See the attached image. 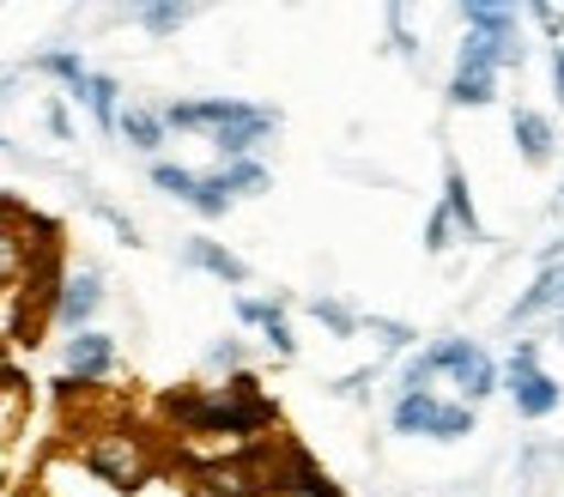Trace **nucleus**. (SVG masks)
I'll return each mask as SVG.
<instances>
[{
	"label": "nucleus",
	"mask_w": 564,
	"mask_h": 497,
	"mask_svg": "<svg viewBox=\"0 0 564 497\" xmlns=\"http://www.w3.org/2000/svg\"><path fill=\"white\" fill-rule=\"evenodd\" d=\"M249 104H237V97H188V104H171V109H159V121H164V133L171 128H225V121H237Z\"/></svg>",
	"instance_id": "obj_8"
},
{
	"label": "nucleus",
	"mask_w": 564,
	"mask_h": 497,
	"mask_svg": "<svg viewBox=\"0 0 564 497\" xmlns=\"http://www.w3.org/2000/svg\"><path fill=\"white\" fill-rule=\"evenodd\" d=\"M0 152H7V140H0Z\"/></svg>",
	"instance_id": "obj_30"
},
{
	"label": "nucleus",
	"mask_w": 564,
	"mask_h": 497,
	"mask_svg": "<svg viewBox=\"0 0 564 497\" xmlns=\"http://www.w3.org/2000/svg\"><path fill=\"white\" fill-rule=\"evenodd\" d=\"M116 133H122L128 145H140V152H159V145H164L159 109H122V116H116Z\"/></svg>",
	"instance_id": "obj_18"
},
{
	"label": "nucleus",
	"mask_w": 564,
	"mask_h": 497,
	"mask_svg": "<svg viewBox=\"0 0 564 497\" xmlns=\"http://www.w3.org/2000/svg\"><path fill=\"white\" fill-rule=\"evenodd\" d=\"M188 19H195V7H171V0H152V7H140V24H147L152 36H171V31H183Z\"/></svg>",
	"instance_id": "obj_21"
},
{
	"label": "nucleus",
	"mask_w": 564,
	"mask_h": 497,
	"mask_svg": "<svg viewBox=\"0 0 564 497\" xmlns=\"http://www.w3.org/2000/svg\"><path fill=\"white\" fill-rule=\"evenodd\" d=\"M195 170H183V164H152V188H164V194H176V201H195Z\"/></svg>",
	"instance_id": "obj_22"
},
{
	"label": "nucleus",
	"mask_w": 564,
	"mask_h": 497,
	"mask_svg": "<svg viewBox=\"0 0 564 497\" xmlns=\"http://www.w3.org/2000/svg\"><path fill=\"white\" fill-rule=\"evenodd\" d=\"M98 303H104V279L98 273H74V279H62V285H55V322L79 334V327L98 315Z\"/></svg>",
	"instance_id": "obj_9"
},
{
	"label": "nucleus",
	"mask_w": 564,
	"mask_h": 497,
	"mask_svg": "<svg viewBox=\"0 0 564 497\" xmlns=\"http://www.w3.org/2000/svg\"><path fill=\"white\" fill-rule=\"evenodd\" d=\"M503 388H510V400H516L522 419H546V412H558V382L540 370L534 339H522V346L510 352V364H503Z\"/></svg>",
	"instance_id": "obj_4"
},
{
	"label": "nucleus",
	"mask_w": 564,
	"mask_h": 497,
	"mask_svg": "<svg viewBox=\"0 0 564 497\" xmlns=\"http://www.w3.org/2000/svg\"><path fill=\"white\" fill-rule=\"evenodd\" d=\"M195 485L207 497H273V467L261 455H225V461H200Z\"/></svg>",
	"instance_id": "obj_6"
},
{
	"label": "nucleus",
	"mask_w": 564,
	"mask_h": 497,
	"mask_svg": "<svg viewBox=\"0 0 564 497\" xmlns=\"http://www.w3.org/2000/svg\"><path fill=\"white\" fill-rule=\"evenodd\" d=\"M237 315H243L249 327H261V339H268L280 358H292V352H297V339H292V327H285V310H280V303H268V298H237Z\"/></svg>",
	"instance_id": "obj_12"
},
{
	"label": "nucleus",
	"mask_w": 564,
	"mask_h": 497,
	"mask_svg": "<svg viewBox=\"0 0 564 497\" xmlns=\"http://www.w3.org/2000/svg\"><path fill=\"white\" fill-rule=\"evenodd\" d=\"M510 133H516V145H522L528 164H546V158H552V140H558V133H552V121L540 116V109H516V116H510Z\"/></svg>",
	"instance_id": "obj_16"
},
{
	"label": "nucleus",
	"mask_w": 564,
	"mask_h": 497,
	"mask_svg": "<svg viewBox=\"0 0 564 497\" xmlns=\"http://www.w3.org/2000/svg\"><path fill=\"white\" fill-rule=\"evenodd\" d=\"M528 19H534L546 36H564V12L558 7H528Z\"/></svg>",
	"instance_id": "obj_26"
},
{
	"label": "nucleus",
	"mask_w": 564,
	"mask_h": 497,
	"mask_svg": "<svg viewBox=\"0 0 564 497\" xmlns=\"http://www.w3.org/2000/svg\"><path fill=\"white\" fill-rule=\"evenodd\" d=\"M449 242H455V225H449V213L437 206V213H431V225H425V249H431V255H443Z\"/></svg>",
	"instance_id": "obj_24"
},
{
	"label": "nucleus",
	"mask_w": 564,
	"mask_h": 497,
	"mask_svg": "<svg viewBox=\"0 0 564 497\" xmlns=\"http://www.w3.org/2000/svg\"><path fill=\"white\" fill-rule=\"evenodd\" d=\"M310 310H316V322H328L334 334H358V322H352V310H340V303H310Z\"/></svg>",
	"instance_id": "obj_25"
},
{
	"label": "nucleus",
	"mask_w": 564,
	"mask_h": 497,
	"mask_svg": "<svg viewBox=\"0 0 564 497\" xmlns=\"http://www.w3.org/2000/svg\"><path fill=\"white\" fill-rule=\"evenodd\" d=\"M552 85H558V97H564V43L552 48Z\"/></svg>",
	"instance_id": "obj_28"
},
{
	"label": "nucleus",
	"mask_w": 564,
	"mask_h": 497,
	"mask_svg": "<svg viewBox=\"0 0 564 497\" xmlns=\"http://www.w3.org/2000/svg\"><path fill=\"white\" fill-rule=\"evenodd\" d=\"M443 213H449V225H455V237H486L479 230V213H474V201H467V176L462 170H449V182H443Z\"/></svg>",
	"instance_id": "obj_17"
},
{
	"label": "nucleus",
	"mask_w": 564,
	"mask_h": 497,
	"mask_svg": "<svg viewBox=\"0 0 564 497\" xmlns=\"http://www.w3.org/2000/svg\"><path fill=\"white\" fill-rule=\"evenodd\" d=\"M13 85H19V73L7 67V73H0V104H7V97H13Z\"/></svg>",
	"instance_id": "obj_29"
},
{
	"label": "nucleus",
	"mask_w": 564,
	"mask_h": 497,
	"mask_svg": "<svg viewBox=\"0 0 564 497\" xmlns=\"http://www.w3.org/2000/svg\"><path fill=\"white\" fill-rule=\"evenodd\" d=\"M62 364H67L74 382H104V376L116 370V339L98 334V327H79V334H67Z\"/></svg>",
	"instance_id": "obj_7"
},
{
	"label": "nucleus",
	"mask_w": 564,
	"mask_h": 497,
	"mask_svg": "<svg viewBox=\"0 0 564 497\" xmlns=\"http://www.w3.org/2000/svg\"><path fill=\"white\" fill-rule=\"evenodd\" d=\"M219 182H225V194L237 201V194H261V188H268V170H261L256 158H237V164L219 170Z\"/></svg>",
	"instance_id": "obj_20"
},
{
	"label": "nucleus",
	"mask_w": 564,
	"mask_h": 497,
	"mask_svg": "<svg viewBox=\"0 0 564 497\" xmlns=\"http://www.w3.org/2000/svg\"><path fill=\"white\" fill-rule=\"evenodd\" d=\"M546 310H564V261H546L540 267V279L516 298V310H510V327L516 322H534V315H546Z\"/></svg>",
	"instance_id": "obj_11"
},
{
	"label": "nucleus",
	"mask_w": 564,
	"mask_h": 497,
	"mask_svg": "<svg viewBox=\"0 0 564 497\" xmlns=\"http://www.w3.org/2000/svg\"><path fill=\"white\" fill-rule=\"evenodd\" d=\"M425 358H431V370H443L455 388H462L467 407L498 388V364H491L486 346H474V339H437V346H425Z\"/></svg>",
	"instance_id": "obj_3"
},
{
	"label": "nucleus",
	"mask_w": 564,
	"mask_h": 497,
	"mask_svg": "<svg viewBox=\"0 0 564 497\" xmlns=\"http://www.w3.org/2000/svg\"><path fill=\"white\" fill-rule=\"evenodd\" d=\"M37 73H50V79H62L67 91H79V85H86V61H79L74 48H50V55H37Z\"/></svg>",
	"instance_id": "obj_19"
},
{
	"label": "nucleus",
	"mask_w": 564,
	"mask_h": 497,
	"mask_svg": "<svg viewBox=\"0 0 564 497\" xmlns=\"http://www.w3.org/2000/svg\"><path fill=\"white\" fill-rule=\"evenodd\" d=\"M74 97H79V104L91 109V121H98L104 133L116 128V116H122V85H116L110 73H86V85H79Z\"/></svg>",
	"instance_id": "obj_15"
},
{
	"label": "nucleus",
	"mask_w": 564,
	"mask_h": 497,
	"mask_svg": "<svg viewBox=\"0 0 564 497\" xmlns=\"http://www.w3.org/2000/svg\"><path fill=\"white\" fill-rule=\"evenodd\" d=\"M31 273V242H25V225H19V213H7L0 206V291L25 285Z\"/></svg>",
	"instance_id": "obj_10"
},
{
	"label": "nucleus",
	"mask_w": 564,
	"mask_h": 497,
	"mask_svg": "<svg viewBox=\"0 0 564 497\" xmlns=\"http://www.w3.org/2000/svg\"><path fill=\"white\" fill-rule=\"evenodd\" d=\"M188 206H195L200 218H225L231 194H225V182H219V176H200V182H195V201H188Z\"/></svg>",
	"instance_id": "obj_23"
},
{
	"label": "nucleus",
	"mask_w": 564,
	"mask_h": 497,
	"mask_svg": "<svg viewBox=\"0 0 564 497\" xmlns=\"http://www.w3.org/2000/svg\"><path fill=\"white\" fill-rule=\"evenodd\" d=\"M273 485H285V491H297V497H340V485H334L310 455H292L285 467H273Z\"/></svg>",
	"instance_id": "obj_14"
},
{
	"label": "nucleus",
	"mask_w": 564,
	"mask_h": 497,
	"mask_svg": "<svg viewBox=\"0 0 564 497\" xmlns=\"http://www.w3.org/2000/svg\"><path fill=\"white\" fill-rule=\"evenodd\" d=\"M183 261H188V267H200V273H213V279H225V285H243V279H249V267L237 261L231 249H219L213 237H188Z\"/></svg>",
	"instance_id": "obj_13"
},
{
	"label": "nucleus",
	"mask_w": 564,
	"mask_h": 497,
	"mask_svg": "<svg viewBox=\"0 0 564 497\" xmlns=\"http://www.w3.org/2000/svg\"><path fill=\"white\" fill-rule=\"evenodd\" d=\"M171 419L176 431L188 436H207V443H249L273 424V407L261 400L256 376L237 370L219 395H171Z\"/></svg>",
	"instance_id": "obj_1"
},
{
	"label": "nucleus",
	"mask_w": 564,
	"mask_h": 497,
	"mask_svg": "<svg viewBox=\"0 0 564 497\" xmlns=\"http://www.w3.org/2000/svg\"><path fill=\"white\" fill-rule=\"evenodd\" d=\"M394 431L455 443V436L474 431V407H449V400H437V395H401V400H394Z\"/></svg>",
	"instance_id": "obj_5"
},
{
	"label": "nucleus",
	"mask_w": 564,
	"mask_h": 497,
	"mask_svg": "<svg viewBox=\"0 0 564 497\" xmlns=\"http://www.w3.org/2000/svg\"><path fill=\"white\" fill-rule=\"evenodd\" d=\"M79 461H86V473L98 485H110L116 497H140L152 479V449L140 443V436L128 431H98L86 449H79Z\"/></svg>",
	"instance_id": "obj_2"
},
{
	"label": "nucleus",
	"mask_w": 564,
	"mask_h": 497,
	"mask_svg": "<svg viewBox=\"0 0 564 497\" xmlns=\"http://www.w3.org/2000/svg\"><path fill=\"white\" fill-rule=\"evenodd\" d=\"M50 133L55 140H74V116H67L62 104H50Z\"/></svg>",
	"instance_id": "obj_27"
}]
</instances>
